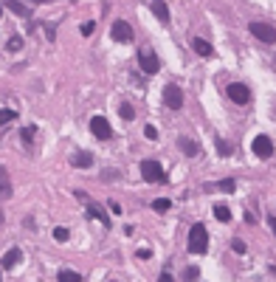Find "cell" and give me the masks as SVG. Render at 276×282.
I'll list each match as a JSON object with an SVG mask.
<instances>
[{
	"instance_id": "obj_3",
	"label": "cell",
	"mask_w": 276,
	"mask_h": 282,
	"mask_svg": "<svg viewBox=\"0 0 276 282\" xmlns=\"http://www.w3.org/2000/svg\"><path fill=\"white\" fill-rule=\"evenodd\" d=\"M225 93H228V99H231L234 105H248V99H251L248 85H242V82H231V85L225 88Z\"/></svg>"
},
{
	"instance_id": "obj_8",
	"label": "cell",
	"mask_w": 276,
	"mask_h": 282,
	"mask_svg": "<svg viewBox=\"0 0 276 282\" xmlns=\"http://www.w3.org/2000/svg\"><path fill=\"white\" fill-rule=\"evenodd\" d=\"M251 34L257 37V40H262V43H276V28L268 26V23H251Z\"/></svg>"
},
{
	"instance_id": "obj_23",
	"label": "cell",
	"mask_w": 276,
	"mask_h": 282,
	"mask_svg": "<svg viewBox=\"0 0 276 282\" xmlns=\"http://www.w3.org/2000/svg\"><path fill=\"white\" fill-rule=\"evenodd\" d=\"M214 144H217V152H220V155H231V144L225 139H214Z\"/></svg>"
},
{
	"instance_id": "obj_2",
	"label": "cell",
	"mask_w": 276,
	"mask_h": 282,
	"mask_svg": "<svg viewBox=\"0 0 276 282\" xmlns=\"http://www.w3.org/2000/svg\"><path fill=\"white\" fill-rule=\"evenodd\" d=\"M141 178L149 181V184H161V181H166V172L158 161L147 158V161H141Z\"/></svg>"
},
{
	"instance_id": "obj_35",
	"label": "cell",
	"mask_w": 276,
	"mask_h": 282,
	"mask_svg": "<svg viewBox=\"0 0 276 282\" xmlns=\"http://www.w3.org/2000/svg\"><path fill=\"white\" fill-rule=\"evenodd\" d=\"M268 223H271V231L276 234V217H268Z\"/></svg>"
},
{
	"instance_id": "obj_34",
	"label": "cell",
	"mask_w": 276,
	"mask_h": 282,
	"mask_svg": "<svg viewBox=\"0 0 276 282\" xmlns=\"http://www.w3.org/2000/svg\"><path fill=\"white\" fill-rule=\"evenodd\" d=\"M158 282H175V280H172V274H166V271H164L161 277H158Z\"/></svg>"
},
{
	"instance_id": "obj_7",
	"label": "cell",
	"mask_w": 276,
	"mask_h": 282,
	"mask_svg": "<svg viewBox=\"0 0 276 282\" xmlns=\"http://www.w3.org/2000/svg\"><path fill=\"white\" fill-rule=\"evenodd\" d=\"M251 150H254V155H259V158H271V155H274V141L268 139V136H257V139L251 141Z\"/></svg>"
},
{
	"instance_id": "obj_13",
	"label": "cell",
	"mask_w": 276,
	"mask_h": 282,
	"mask_svg": "<svg viewBox=\"0 0 276 282\" xmlns=\"http://www.w3.org/2000/svg\"><path fill=\"white\" fill-rule=\"evenodd\" d=\"M192 48L200 54V57H214V48H211V43H206V40H192Z\"/></svg>"
},
{
	"instance_id": "obj_6",
	"label": "cell",
	"mask_w": 276,
	"mask_h": 282,
	"mask_svg": "<svg viewBox=\"0 0 276 282\" xmlns=\"http://www.w3.org/2000/svg\"><path fill=\"white\" fill-rule=\"evenodd\" d=\"M164 105L172 107V110H181L183 107V90L178 85H166L164 88Z\"/></svg>"
},
{
	"instance_id": "obj_32",
	"label": "cell",
	"mask_w": 276,
	"mask_h": 282,
	"mask_svg": "<svg viewBox=\"0 0 276 282\" xmlns=\"http://www.w3.org/2000/svg\"><path fill=\"white\" fill-rule=\"evenodd\" d=\"M144 136H147V139H155V136H158V130L152 127V124H147V127H144Z\"/></svg>"
},
{
	"instance_id": "obj_18",
	"label": "cell",
	"mask_w": 276,
	"mask_h": 282,
	"mask_svg": "<svg viewBox=\"0 0 276 282\" xmlns=\"http://www.w3.org/2000/svg\"><path fill=\"white\" fill-rule=\"evenodd\" d=\"M60 282H82V277H79L76 271H70V268H62V271H60Z\"/></svg>"
},
{
	"instance_id": "obj_10",
	"label": "cell",
	"mask_w": 276,
	"mask_h": 282,
	"mask_svg": "<svg viewBox=\"0 0 276 282\" xmlns=\"http://www.w3.org/2000/svg\"><path fill=\"white\" fill-rule=\"evenodd\" d=\"M70 164H73L76 169H87L90 164H93V155H90V152H85V150H79V152H73V155H70Z\"/></svg>"
},
{
	"instance_id": "obj_26",
	"label": "cell",
	"mask_w": 276,
	"mask_h": 282,
	"mask_svg": "<svg viewBox=\"0 0 276 282\" xmlns=\"http://www.w3.org/2000/svg\"><path fill=\"white\" fill-rule=\"evenodd\" d=\"M237 189V181L234 178H225V181H220V192H234Z\"/></svg>"
},
{
	"instance_id": "obj_36",
	"label": "cell",
	"mask_w": 276,
	"mask_h": 282,
	"mask_svg": "<svg viewBox=\"0 0 276 282\" xmlns=\"http://www.w3.org/2000/svg\"><path fill=\"white\" fill-rule=\"evenodd\" d=\"M271 271H274V274H276V265H271Z\"/></svg>"
},
{
	"instance_id": "obj_28",
	"label": "cell",
	"mask_w": 276,
	"mask_h": 282,
	"mask_svg": "<svg viewBox=\"0 0 276 282\" xmlns=\"http://www.w3.org/2000/svg\"><path fill=\"white\" fill-rule=\"evenodd\" d=\"M198 277H200V271L195 268V265H189V268H186V274H183V280H186V282H198Z\"/></svg>"
},
{
	"instance_id": "obj_25",
	"label": "cell",
	"mask_w": 276,
	"mask_h": 282,
	"mask_svg": "<svg viewBox=\"0 0 276 282\" xmlns=\"http://www.w3.org/2000/svg\"><path fill=\"white\" fill-rule=\"evenodd\" d=\"M68 237H70V234H68L65 226H57V229H54V240H57V243H65Z\"/></svg>"
},
{
	"instance_id": "obj_24",
	"label": "cell",
	"mask_w": 276,
	"mask_h": 282,
	"mask_svg": "<svg viewBox=\"0 0 276 282\" xmlns=\"http://www.w3.org/2000/svg\"><path fill=\"white\" fill-rule=\"evenodd\" d=\"M6 48H9V51H20V48H23V37L11 34V37H9V43H6Z\"/></svg>"
},
{
	"instance_id": "obj_38",
	"label": "cell",
	"mask_w": 276,
	"mask_h": 282,
	"mask_svg": "<svg viewBox=\"0 0 276 282\" xmlns=\"http://www.w3.org/2000/svg\"><path fill=\"white\" fill-rule=\"evenodd\" d=\"M0 14H3V6H0Z\"/></svg>"
},
{
	"instance_id": "obj_21",
	"label": "cell",
	"mask_w": 276,
	"mask_h": 282,
	"mask_svg": "<svg viewBox=\"0 0 276 282\" xmlns=\"http://www.w3.org/2000/svg\"><path fill=\"white\" fill-rule=\"evenodd\" d=\"M3 198H11V184H9L6 175H0V201H3Z\"/></svg>"
},
{
	"instance_id": "obj_1",
	"label": "cell",
	"mask_w": 276,
	"mask_h": 282,
	"mask_svg": "<svg viewBox=\"0 0 276 282\" xmlns=\"http://www.w3.org/2000/svg\"><path fill=\"white\" fill-rule=\"evenodd\" d=\"M206 248H208V231L203 223H195L189 231V251L192 254H206Z\"/></svg>"
},
{
	"instance_id": "obj_29",
	"label": "cell",
	"mask_w": 276,
	"mask_h": 282,
	"mask_svg": "<svg viewBox=\"0 0 276 282\" xmlns=\"http://www.w3.org/2000/svg\"><path fill=\"white\" fill-rule=\"evenodd\" d=\"M231 248L237 251V254H245V243H242L240 237H237V240H231Z\"/></svg>"
},
{
	"instance_id": "obj_27",
	"label": "cell",
	"mask_w": 276,
	"mask_h": 282,
	"mask_svg": "<svg viewBox=\"0 0 276 282\" xmlns=\"http://www.w3.org/2000/svg\"><path fill=\"white\" fill-rule=\"evenodd\" d=\"M20 136H23V141H26V144H31V139L37 136V127H31V124H28V127H23V133H20Z\"/></svg>"
},
{
	"instance_id": "obj_19",
	"label": "cell",
	"mask_w": 276,
	"mask_h": 282,
	"mask_svg": "<svg viewBox=\"0 0 276 282\" xmlns=\"http://www.w3.org/2000/svg\"><path fill=\"white\" fill-rule=\"evenodd\" d=\"M119 113H121V119H127V122L136 119V110H133V105H127V102H121L119 105Z\"/></svg>"
},
{
	"instance_id": "obj_16",
	"label": "cell",
	"mask_w": 276,
	"mask_h": 282,
	"mask_svg": "<svg viewBox=\"0 0 276 282\" xmlns=\"http://www.w3.org/2000/svg\"><path fill=\"white\" fill-rule=\"evenodd\" d=\"M214 217H217L220 223H228V220H231V212H228V206L217 203V206H214Z\"/></svg>"
},
{
	"instance_id": "obj_31",
	"label": "cell",
	"mask_w": 276,
	"mask_h": 282,
	"mask_svg": "<svg viewBox=\"0 0 276 282\" xmlns=\"http://www.w3.org/2000/svg\"><path fill=\"white\" fill-rule=\"evenodd\" d=\"M138 260H149V257H152V251H149V248H138Z\"/></svg>"
},
{
	"instance_id": "obj_22",
	"label": "cell",
	"mask_w": 276,
	"mask_h": 282,
	"mask_svg": "<svg viewBox=\"0 0 276 282\" xmlns=\"http://www.w3.org/2000/svg\"><path fill=\"white\" fill-rule=\"evenodd\" d=\"M14 119H17V113H14V110L0 107V127H3V124H9V122H14Z\"/></svg>"
},
{
	"instance_id": "obj_9",
	"label": "cell",
	"mask_w": 276,
	"mask_h": 282,
	"mask_svg": "<svg viewBox=\"0 0 276 282\" xmlns=\"http://www.w3.org/2000/svg\"><path fill=\"white\" fill-rule=\"evenodd\" d=\"M110 37L119 40V43H130V40H133V28H130V23H124V20H116L113 28H110Z\"/></svg>"
},
{
	"instance_id": "obj_11",
	"label": "cell",
	"mask_w": 276,
	"mask_h": 282,
	"mask_svg": "<svg viewBox=\"0 0 276 282\" xmlns=\"http://www.w3.org/2000/svg\"><path fill=\"white\" fill-rule=\"evenodd\" d=\"M20 257H23L20 248H9V251L3 254V260H0V265H3V268H14V265L20 263Z\"/></svg>"
},
{
	"instance_id": "obj_14",
	"label": "cell",
	"mask_w": 276,
	"mask_h": 282,
	"mask_svg": "<svg viewBox=\"0 0 276 282\" xmlns=\"http://www.w3.org/2000/svg\"><path fill=\"white\" fill-rule=\"evenodd\" d=\"M87 214H90V217H96V220L102 223V226H110V217L104 214V209H102V206H96V203H90V206H87Z\"/></svg>"
},
{
	"instance_id": "obj_30",
	"label": "cell",
	"mask_w": 276,
	"mask_h": 282,
	"mask_svg": "<svg viewBox=\"0 0 276 282\" xmlns=\"http://www.w3.org/2000/svg\"><path fill=\"white\" fill-rule=\"evenodd\" d=\"M93 28H96V23H82V34L90 37V34H93Z\"/></svg>"
},
{
	"instance_id": "obj_4",
	"label": "cell",
	"mask_w": 276,
	"mask_h": 282,
	"mask_svg": "<svg viewBox=\"0 0 276 282\" xmlns=\"http://www.w3.org/2000/svg\"><path fill=\"white\" fill-rule=\"evenodd\" d=\"M138 65L144 73H158L161 70V60L155 51H138Z\"/></svg>"
},
{
	"instance_id": "obj_12",
	"label": "cell",
	"mask_w": 276,
	"mask_h": 282,
	"mask_svg": "<svg viewBox=\"0 0 276 282\" xmlns=\"http://www.w3.org/2000/svg\"><path fill=\"white\" fill-rule=\"evenodd\" d=\"M178 147H181L183 155H198V152H200L198 141H195V139H186V136H183V139H178Z\"/></svg>"
},
{
	"instance_id": "obj_5",
	"label": "cell",
	"mask_w": 276,
	"mask_h": 282,
	"mask_svg": "<svg viewBox=\"0 0 276 282\" xmlns=\"http://www.w3.org/2000/svg\"><path fill=\"white\" fill-rule=\"evenodd\" d=\"M90 133H93L99 141H107L113 136V127L104 116H93V119H90Z\"/></svg>"
},
{
	"instance_id": "obj_20",
	"label": "cell",
	"mask_w": 276,
	"mask_h": 282,
	"mask_svg": "<svg viewBox=\"0 0 276 282\" xmlns=\"http://www.w3.org/2000/svg\"><path fill=\"white\" fill-rule=\"evenodd\" d=\"M152 209L164 214V212H169V209H172V201H166V198H158V201H152Z\"/></svg>"
},
{
	"instance_id": "obj_15",
	"label": "cell",
	"mask_w": 276,
	"mask_h": 282,
	"mask_svg": "<svg viewBox=\"0 0 276 282\" xmlns=\"http://www.w3.org/2000/svg\"><path fill=\"white\" fill-rule=\"evenodd\" d=\"M149 9H152V14H155L158 20H164V23H169V9H166V3L155 0V3H149Z\"/></svg>"
},
{
	"instance_id": "obj_37",
	"label": "cell",
	"mask_w": 276,
	"mask_h": 282,
	"mask_svg": "<svg viewBox=\"0 0 276 282\" xmlns=\"http://www.w3.org/2000/svg\"><path fill=\"white\" fill-rule=\"evenodd\" d=\"M0 223H3V212H0Z\"/></svg>"
},
{
	"instance_id": "obj_33",
	"label": "cell",
	"mask_w": 276,
	"mask_h": 282,
	"mask_svg": "<svg viewBox=\"0 0 276 282\" xmlns=\"http://www.w3.org/2000/svg\"><path fill=\"white\" fill-rule=\"evenodd\" d=\"M45 37H48V40H54V37H57V31H54V26H51V23L45 26Z\"/></svg>"
},
{
	"instance_id": "obj_17",
	"label": "cell",
	"mask_w": 276,
	"mask_h": 282,
	"mask_svg": "<svg viewBox=\"0 0 276 282\" xmlns=\"http://www.w3.org/2000/svg\"><path fill=\"white\" fill-rule=\"evenodd\" d=\"M6 6H9L14 14H20V17H28V14H31V9H28L26 3H17V0H14V3H6Z\"/></svg>"
}]
</instances>
